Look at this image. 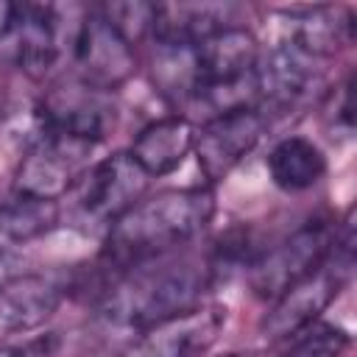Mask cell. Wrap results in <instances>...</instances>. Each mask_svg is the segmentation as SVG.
<instances>
[{
	"instance_id": "obj_5",
	"label": "cell",
	"mask_w": 357,
	"mask_h": 357,
	"mask_svg": "<svg viewBox=\"0 0 357 357\" xmlns=\"http://www.w3.org/2000/svg\"><path fill=\"white\" fill-rule=\"evenodd\" d=\"M148 176L128 156V151H117L89 165L67 195H73V212L92 226L109 229L123 212H128L148 187Z\"/></svg>"
},
{
	"instance_id": "obj_2",
	"label": "cell",
	"mask_w": 357,
	"mask_h": 357,
	"mask_svg": "<svg viewBox=\"0 0 357 357\" xmlns=\"http://www.w3.org/2000/svg\"><path fill=\"white\" fill-rule=\"evenodd\" d=\"M212 279L215 276L206 259L170 254L139 262L117 271L98 301V315L109 326L139 337L145 329L201 307V296Z\"/></svg>"
},
{
	"instance_id": "obj_19",
	"label": "cell",
	"mask_w": 357,
	"mask_h": 357,
	"mask_svg": "<svg viewBox=\"0 0 357 357\" xmlns=\"http://www.w3.org/2000/svg\"><path fill=\"white\" fill-rule=\"evenodd\" d=\"M290 340L284 357H343L349 349V332L324 321H315Z\"/></svg>"
},
{
	"instance_id": "obj_11",
	"label": "cell",
	"mask_w": 357,
	"mask_h": 357,
	"mask_svg": "<svg viewBox=\"0 0 357 357\" xmlns=\"http://www.w3.org/2000/svg\"><path fill=\"white\" fill-rule=\"evenodd\" d=\"M318 64L321 61L298 53L287 42H279L268 53H259L257 109L268 117V112H290L307 103L324 84V73Z\"/></svg>"
},
{
	"instance_id": "obj_9",
	"label": "cell",
	"mask_w": 357,
	"mask_h": 357,
	"mask_svg": "<svg viewBox=\"0 0 357 357\" xmlns=\"http://www.w3.org/2000/svg\"><path fill=\"white\" fill-rule=\"evenodd\" d=\"M268 117L259 109H237L204 120L195 128L192 153L209 184L226 178L262 139Z\"/></svg>"
},
{
	"instance_id": "obj_22",
	"label": "cell",
	"mask_w": 357,
	"mask_h": 357,
	"mask_svg": "<svg viewBox=\"0 0 357 357\" xmlns=\"http://www.w3.org/2000/svg\"><path fill=\"white\" fill-rule=\"evenodd\" d=\"M0 357H45V351L36 343H28V346H3L0 349Z\"/></svg>"
},
{
	"instance_id": "obj_14",
	"label": "cell",
	"mask_w": 357,
	"mask_h": 357,
	"mask_svg": "<svg viewBox=\"0 0 357 357\" xmlns=\"http://www.w3.org/2000/svg\"><path fill=\"white\" fill-rule=\"evenodd\" d=\"M195 126L184 114H167L159 120H151L139 134L134 137L128 156L139 165V170L148 178H162L181 167V162L192 153Z\"/></svg>"
},
{
	"instance_id": "obj_18",
	"label": "cell",
	"mask_w": 357,
	"mask_h": 357,
	"mask_svg": "<svg viewBox=\"0 0 357 357\" xmlns=\"http://www.w3.org/2000/svg\"><path fill=\"white\" fill-rule=\"evenodd\" d=\"M61 220V201L28 195L11 190L0 201V240L8 245H25L50 234Z\"/></svg>"
},
{
	"instance_id": "obj_4",
	"label": "cell",
	"mask_w": 357,
	"mask_h": 357,
	"mask_svg": "<svg viewBox=\"0 0 357 357\" xmlns=\"http://www.w3.org/2000/svg\"><path fill=\"white\" fill-rule=\"evenodd\" d=\"M337 237V223L329 218H310L296 226L290 234L262 248L254 265L248 268V282L254 293L265 301L282 296L290 284L315 271L332 251Z\"/></svg>"
},
{
	"instance_id": "obj_10",
	"label": "cell",
	"mask_w": 357,
	"mask_h": 357,
	"mask_svg": "<svg viewBox=\"0 0 357 357\" xmlns=\"http://www.w3.org/2000/svg\"><path fill=\"white\" fill-rule=\"evenodd\" d=\"M75 25L64 22V8L59 6L22 3L17 8V25L8 36L14 42L11 50L20 70L33 81L47 78L59 67V61L70 56Z\"/></svg>"
},
{
	"instance_id": "obj_21",
	"label": "cell",
	"mask_w": 357,
	"mask_h": 357,
	"mask_svg": "<svg viewBox=\"0 0 357 357\" xmlns=\"http://www.w3.org/2000/svg\"><path fill=\"white\" fill-rule=\"evenodd\" d=\"M17 8H20V3H6V0H0V45L11 36V31H14V25H17Z\"/></svg>"
},
{
	"instance_id": "obj_6",
	"label": "cell",
	"mask_w": 357,
	"mask_h": 357,
	"mask_svg": "<svg viewBox=\"0 0 357 357\" xmlns=\"http://www.w3.org/2000/svg\"><path fill=\"white\" fill-rule=\"evenodd\" d=\"M70 59L78 70V81L109 95L123 86L137 70L134 42L100 8H92L78 20Z\"/></svg>"
},
{
	"instance_id": "obj_16",
	"label": "cell",
	"mask_w": 357,
	"mask_h": 357,
	"mask_svg": "<svg viewBox=\"0 0 357 357\" xmlns=\"http://www.w3.org/2000/svg\"><path fill=\"white\" fill-rule=\"evenodd\" d=\"M218 310L195 307L184 315L145 329L126 357H190L218 329Z\"/></svg>"
},
{
	"instance_id": "obj_12",
	"label": "cell",
	"mask_w": 357,
	"mask_h": 357,
	"mask_svg": "<svg viewBox=\"0 0 357 357\" xmlns=\"http://www.w3.org/2000/svg\"><path fill=\"white\" fill-rule=\"evenodd\" d=\"M64 287L45 273H14L0 279V340L42 329L61 307Z\"/></svg>"
},
{
	"instance_id": "obj_23",
	"label": "cell",
	"mask_w": 357,
	"mask_h": 357,
	"mask_svg": "<svg viewBox=\"0 0 357 357\" xmlns=\"http://www.w3.org/2000/svg\"><path fill=\"white\" fill-rule=\"evenodd\" d=\"M229 357H257V354H229Z\"/></svg>"
},
{
	"instance_id": "obj_17",
	"label": "cell",
	"mask_w": 357,
	"mask_h": 357,
	"mask_svg": "<svg viewBox=\"0 0 357 357\" xmlns=\"http://www.w3.org/2000/svg\"><path fill=\"white\" fill-rule=\"evenodd\" d=\"M268 173L271 181L284 192H304L315 187L326 173V156L318 142L307 137H284L268 153Z\"/></svg>"
},
{
	"instance_id": "obj_3",
	"label": "cell",
	"mask_w": 357,
	"mask_h": 357,
	"mask_svg": "<svg viewBox=\"0 0 357 357\" xmlns=\"http://www.w3.org/2000/svg\"><path fill=\"white\" fill-rule=\"evenodd\" d=\"M351 268H354V229L351 220H343V226H337V237L329 257L271 301V310L262 321V332L271 340H290L307 326H312L321 318V312L340 296V290L351 279Z\"/></svg>"
},
{
	"instance_id": "obj_8",
	"label": "cell",
	"mask_w": 357,
	"mask_h": 357,
	"mask_svg": "<svg viewBox=\"0 0 357 357\" xmlns=\"http://www.w3.org/2000/svg\"><path fill=\"white\" fill-rule=\"evenodd\" d=\"M114 117L117 112H114L112 95L84 81L53 86L42 98L39 112H36L39 128L89 142L95 148L106 139L109 128L114 126Z\"/></svg>"
},
{
	"instance_id": "obj_1",
	"label": "cell",
	"mask_w": 357,
	"mask_h": 357,
	"mask_svg": "<svg viewBox=\"0 0 357 357\" xmlns=\"http://www.w3.org/2000/svg\"><path fill=\"white\" fill-rule=\"evenodd\" d=\"M215 215V192L209 184L170 187L142 195L123 212L103 240V259L114 271L134 268L159 257L178 254L187 243L201 237Z\"/></svg>"
},
{
	"instance_id": "obj_13",
	"label": "cell",
	"mask_w": 357,
	"mask_h": 357,
	"mask_svg": "<svg viewBox=\"0 0 357 357\" xmlns=\"http://www.w3.org/2000/svg\"><path fill=\"white\" fill-rule=\"evenodd\" d=\"M282 14L287 31L284 42L315 61H329L354 42V11L349 6H304Z\"/></svg>"
},
{
	"instance_id": "obj_15",
	"label": "cell",
	"mask_w": 357,
	"mask_h": 357,
	"mask_svg": "<svg viewBox=\"0 0 357 357\" xmlns=\"http://www.w3.org/2000/svg\"><path fill=\"white\" fill-rule=\"evenodd\" d=\"M234 25V6L226 3H159L153 6L151 42L192 47L209 33Z\"/></svg>"
},
{
	"instance_id": "obj_20",
	"label": "cell",
	"mask_w": 357,
	"mask_h": 357,
	"mask_svg": "<svg viewBox=\"0 0 357 357\" xmlns=\"http://www.w3.org/2000/svg\"><path fill=\"white\" fill-rule=\"evenodd\" d=\"M329 131H332V137L340 134L343 139H349L351 131H354V78H351V73L343 78V84L332 95Z\"/></svg>"
},
{
	"instance_id": "obj_7",
	"label": "cell",
	"mask_w": 357,
	"mask_h": 357,
	"mask_svg": "<svg viewBox=\"0 0 357 357\" xmlns=\"http://www.w3.org/2000/svg\"><path fill=\"white\" fill-rule=\"evenodd\" d=\"M95 145L36 128V139L31 142L28 153L22 156L14 178V190L59 201L70 192L75 178L86 170Z\"/></svg>"
}]
</instances>
